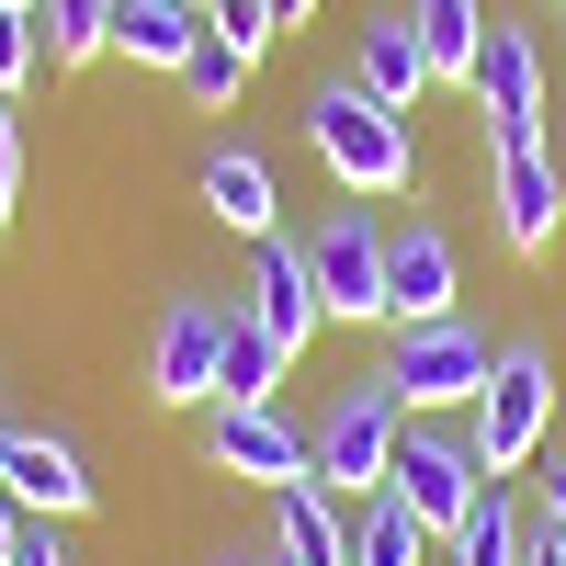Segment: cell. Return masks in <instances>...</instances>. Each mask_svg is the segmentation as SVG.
Returning <instances> with one entry per match:
<instances>
[{
	"label": "cell",
	"instance_id": "6",
	"mask_svg": "<svg viewBox=\"0 0 566 566\" xmlns=\"http://www.w3.org/2000/svg\"><path fill=\"white\" fill-rule=\"evenodd\" d=\"M488 340L464 317H431V328H397V352H386V386H397V408L408 419H464L476 408V386H488Z\"/></svg>",
	"mask_w": 566,
	"mask_h": 566
},
{
	"label": "cell",
	"instance_id": "18",
	"mask_svg": "<svg viewBox=\"0 0 566 566\" xmlns=\"http://www.w3.org/2000/svg\"><path fill=\"white\" fill-rule=\"evenodd\" d=\"M408 34H419V57H431V80H476L488 12L476 0H408Z\"/></svg>",
	"mask_w": 566,
	"mask_h": 566
},
{
	"label": "cell",
	"instance_id": "21",
	"mask_svg": "<svg viewBox=\"0 0 566 566\" xmlns=\"http://www.w3.org/2000/svg\"><path fill=\"white\" fill-rule=\"evenodd\" d=\"M442 566H522V510H510V488H488L464 510V533L442 544Z\"/></svg>",
	"mask_w": 566,
	"mask_h": 566
},
{
	"label": "cell",
	"instance_id": "16",
	"mask_svg": "<svg viewBox=\"0 0 566 566\" xmlns=\"http://www.w3.org/2000/svg\"><path fill=\"white\" fill-rule=\"evenodd\" d=\"M193 45H205V0H114V57L181 69Z\"/></svg>",
	"mask_w": 566,
	"mask_h": 566
},
{
	"label": "cell",
	"instance_id": "22",
	"mask_svg": "<svg viewBox=\"0 0 566 566\" xmlns=\"http://www.w3.org/2000/svg\"><path fill=\"white\" fill-rule=\"evenodd\" d=\"M250 69H261V57H239V45H227V34H205L193 57L170 69V80H181V103H193V114H227V103H239V91H250Z\"/></svg>",
	"mask_w": 566,
	"mask_h": 566
},
{
	"label": "cell",
	"instance_id": "34",
	"mask_svg": "<svg viewBox=\"0 0 566 566\" xmlns=\"http://www.w3.org/2000/svg\"><path fill=\"white\" fill-rule=\"evenodd\" d=\"M555 12H566V0H555Z\"/></svg>",
	"mask_w": 566,
	"mask_h": 566
},
{
	"label": "cell",
	"instance_id": "17",
	"mask_svg": "<svg viewBox=\"0 0 566 566\" xmlns=\"http://www.w3.org/2000/svg\"><path fill=\"white\" fill-rule=\"evenodd\" d=\"M431 555H442V533L419 522L408 499H386V488H374V499L352 510V566H431Z\"/></svg>",
	"mask_w": 566,
	"mask_h": 566
},
{
	"label": "cell",
	"instance_id": "11",
	"mask_svg": "<svg viewBox=\"0 0 566 566\" xmlns=\"http://www.w3.org/2000/svg\"><path fill=\"white\" fill-rule=\"evenodd\" d=\"M0 499H12L23 522H80L103 488H91L80 442H57V431H12V442H0Z\"/></svg>",
	"mask_w": 566,
	"mask_h": 566
},
{
	"label": "cell",
	"instance_id": "23",
	"mask_svg": "<svg viewBox=\"0 0 566 566\" xmlns=\"http://www.w3.org/2000/svg\"><path fill=\"white\" fill-rule=\"evenodd\" d=\"M205 34H227L239 57H261V45L283 34V12H272V0H205Z\"/></svg>",
	"mask_w": 566,
	"mask_h": 566
},
{
	"label": "cell",
	"instance_id": "32",
	"mask_svg": "<svg viewBox=\"0 0 566 566\" xmlns=\"http://www.w3.org/2000/svg\"><path fill=\"white\" fill-rule=\"evenodd\" d=\"M0 442H12V397H0Z\"/></svg>",
	"mask_w": 566,
	"mask_h": 566
},
{
	"label": "cell",
	"instance_id": "8",
	"mask_svg": "<svg viewBox=\"0 0 566 566\" xmlns=\"http://www.w3.org/2000/svg\"><path fill=\"white\" fill-rule=\"evenodd\" d=\"M205 464H216V476H239V488H306V476H317L295 419H283V408H239V397L205 408Z\"/></svg>",
	"mask_w": 566,
	"mask_h": 566
},
{
	"label": "cell",
	"instance_id": "14",
	"mask_svg": "<svg viewBox=\"0 0 566 566\" xmlns=\"http://www.w3.org/2000/svg\"><path fill=\"white\" fill-rule=\"evenodd\" d=\"M193 193H205V216H216V227H239L250 250H261V239H283V193H272V159H261V148H239V136H216V148H205Z\"/></svg>",
	"mask_w": 566,
	"mask_h": 566
},
{
	"label": "cell",
	"instance_id": "7",
	"mask_svg": "<svg viewBox=\"0 0 566 566\" xmlns=\"http://www.w3.org/2000/svg\"><path fill=\"white\" fill-rule=\"evenodd\" d=\"M488 216H499V250L510 261H544L555 250V227H566V170L544 136H510V148H488Z\"/></svg>",
	"mask_w": 566,
	"mask_h": 566
},
{
	"label": "cell",
	"instance_id": "26",
	"mask_svg": "<svg viewBox=\"0 0 566 566\" xmlns=\"http://www.w3.org/2000/svg\"><path fill=\"white\" fill-rule=\"evenodd\" d=\"M522 566H566V533L544 522V510H533V522H522Z\"/></svg>",
	"mask_w": 566,
	"mask_h": 566
},
{
	"label": "cell",
	"instance_id": "1",
	"mask_svg": "<svg viewBox=\"0 0 566 566\" xmlns=\"http://www.w3.org/2000/svg\"><path fill=\"white\" fill-rule=\"evenodd\" d=\"M295 125H306V148L328 159V181H340L352 205H386V193H408V181H419V136H408V114H386L352 69L317 80Z\"/></svg>",
	"mask_w": 566,
	"mask_h": 566
},
{
	"label": "cell",
	"instance_id": "3",
	"mask_svg": "<svg viewBox=\"0 0 566 566\" xmlns=\"http://www.w3.org/2000/svg\"><path fill=\"white\" fill-rule=\"evenodd\" d=\"M397 431H408V408H397V386H386V374H352V386L328 397V419H317V442H306V464H317V488H328V499H374V488H386V464H397Z\"/></svg>",
	"mask_w": 566,
	"mask_h": 566
},
{
	"label": "cell",
	"instance_id": "31",
	"mask_svg": "<svg viewBox=\"0 0 566 566\" xmlns=\"http://www.w3.org/2000/svg\"><path fill=\"white\" fill-rule=\"evenodd\" d=\"M272 12H283V23H306V12H317V0H272Z\"/></svg>",
	"mask_w": 566,
	"mask_h": 566
},
{
	"label": "cell",
	"instance_id": "24",
	"mask_svg": "<svg viewBox=\"0 0 566 566\" xmlns=\"http://www.w3.org/2000/svg\"><path fill=\"white\" fill-rule=\"evenodd\" d=\"M45 69V34H34V12H0V103Z\"/></svg>",
	"mask_w": 566,
	"mask_h": 566
},
{
	"label": "cell",
	"instance_id": "19",
	"mask_svg": "<svg viewBox=\"0 0 566 566\" xmlns=\"http://www.w3.org/2000/svg\"><path fill=\"white\" fill-rule=\"evenodd\" d=\"M34 34H45V69H91L114 57V0H34Z\"/></svg>",
	"mask_w": 566,
	"mask_h": 566
},
{
	"label": "cell",
	"instance_id": "15",
	"mask_svg": "<svg viewBox=\"0 0 566 566\" xmlns=\"http://www.w3.org/2000/svg\"><path fill=\"white\" fill-rule=\"evenodd\" d=\"M352 80H363L386 114H419V103H431V57H419V34H408V0H386V12L352 34Z\"/></svg>",
	"mask_w": 566,
	"mask_h": 566
},
{
	"label": "cell",
	"instance_id": "5",
	"mask_svg": "<svg viewBox=\"0 0 566 566\" xmlns=\"http://www.w3.org/2000/svg\"><path fill=\"white\" fill-rule=\"evenodd\" d=\"M295 250H306V283L340 328H386V227H374V205H328Z\"/></svg>",
	"mask_w": 566,
	"mask_h": 566
},
{
	"label": "cell",
	"instance_id": "12",
	"mask_svg": "<svg viewBox=\"0 0 566 566\" xmlns=\"http://www.w3.org/2000/svg\"><path fill=\"white\" fill-rule=\"evenodd\" d=\"M431 317H453V239L408 216L386 227V328H431Z\"/></svg>",
	"mask_w": 566,
	"mask_h": 566
},
{
	"label": "cell",
	"instance_id": "25",
	"mask_svg": "<svg viewBox=\"0 0 566 566\" xmlns=\"http://www.w3.org/2000/svg\"><path fill=\"white\" fill-rule=\"evenodd\" d=\"M12 205H23V114L0 103V227H12Z\"/></svg>",
	"mask_w": 566,
	"mask_h": 566
},
{
	"label": "cell",
	"instance_id": "27",
	"mask_svg": "<svg viewBox=\"0 0 566 566\" xmlns=\"http://www.w3.org/2000/svg\"><path fill=\"white\" fill-rule=\"evenodd\" d=\"M12 566H69V555H57V522H23V555H12Z\"/></svg>",
	"mask_w": 566,
	"mask_h": 566
},
{
	"label": "cell",
	"instance_id": "29",
	"mask_svg": "<svg viewBox=\"0 0 566 566\" xmlns=\"http://www.w3.org/2000/svg\"><path fill=\"white\" fill-rule=\"evenodd\" d=\"M12 555H23V510L0 499V566H12Z\"/></svg>",
	"mask_w": 566,
	"mask_h": 566
},
{
	"label": "cell",
	"instance_id": "9",
	"mask_svg": "<svg viewBox=\"0 0 566 566\" xmlns=\"http://www.w3.org/2000/svg\"><path fill=\"white\" fill-rule=\"evenodd\" d=\"M216 363H227V317L205 295H170L148 328V397L159 408H216Z\"/></svg>",
	"mask_w": 566,
	"mask_h": 566
},
{
	"label": "cell",
	"instance_id": "4",
	"mask_svg": "<svg viewBox=\"0 0 566 566\" xmlns=\"http://www.w3.org/2000/svg\"><path fill=\"white\" fill-rule=\"evenodd\" d=\"M499 476L476 464V442H464V419H408L397 431V464H386V499H408L419 522H431L442 544L464 533V510H476Z\"/></svg>",
	"mask_w": 566,
	"mask_h": 566
},
{
	"label": "cell",
	"instance_id": "30",
	"mask_svg": "<svg viewBox=\"0 0 566 566\" xmlns=\"http://www.w3.org/2000/svg\"><path fill=\"white\" fill-rule=\"evenodd\" d=\"M216 566H283V555H272V544H227Z\"/></svg>",
	"mask_w": 566,
	"mask_h": 566
},
{
	"label": "cell",
	"instance_id": "28",
	"mask_svg": "<svg viewBox=\"0 0 566 566\" xmlns=\"http://www.w3.org/2000/svg\"><path fill=\"white\" fill-rule=\"evenodd\" d=\"M544 522H555V533H566V453H555V464H544Z\"/></svg>",
	"mask_w": 566,
	"mask_h": 566
},
{
	"label": "cell",
	"instance_id": "2",
	"mask_svg": "<svg viewBox=\"0 0 566 566\" xmlns=\"http://www.w3.org/2000/svg\"><path fill=\"white\" fill-rule=\"evenodd\" d=\"M544 419H555V363H544V340H510V352L488 363L476 408H464V442H476V464L510 488V476L544 453Z\"/></svg>",
	"mask_w": 566,
	"mask_h": 566
},
{
	"label": "cell",
	"instance_id": "33",
	"mask_svg": "<svg viewBox=\"0 0 566 566\" xmlns=\"http://www.w3.org/2000/svg\"><path fill=\"white\" fill-rule=\"evenodd\" d=\"M0 12H34V0H0Z\"/></svg>",
	"mask_w": 566,
	"mask_h": 566
},
{
	"label": "cell",
	"instance_id": "13",
	"mask_svg": "<svg viewBox=\"0 0 566 566\" xmlns=\"http://www.w3.org/2000/svg\"><path fill=\"white\" fill-rule=\"evenodd\" d=\"M239 317L261 328L283 363L317 340V317H328V306H317V283H306V250H295V239H261V261H250V306H239Z\"/></svg>",
	"mask_w": 566,
	"mask_h": 566
},
{
	"label": "cell",
	"instance_id": "20",
	"mask_svg": "<svg viewBox=\"0 0 566 566\" xmlns=\"http://www.w3.org/2000/svg\"><path fill=\"white\" fill-rule=\"evenodd\" d=\"M272 386H283V352L261 340V328L227 306V363H216V397H239V408H272Z\"/></svg>",
	"mask_w": 566,
	"mask_h": 566
},
{
	"label": "cell",
	"instance_id": "10",
	"mask_svg": "<svg viewBox=\"0 0 566 566\" xmlns=\"http://www.w3.org/2000/svg\"><path fill=\"white\" fill-rule=\"evenodd\" d=\"M476 114H488V148H510V136H544V57H533V34L522 23H488V45H476Z\"/></svg>",
	"mask_w": 566,
	"mask_h": 566
}]
</instances>
